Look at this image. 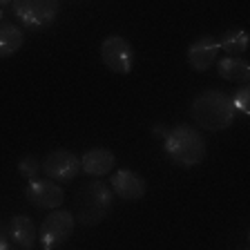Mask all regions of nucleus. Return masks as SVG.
Instances as JSON below:
<instances>
[{
  "mask_svg": "<svg viewBox=\"0 0 250 250\" xmlns=\"http://www.w3.org/2000/svg\"><path fill=\"white\" fill-rule=\"evenodd\" d=\"M190 114L199 127L208 132H221L230 127L234 121L232 96L219 92V89H208L192 101Z\"/></svg>",
  "mask_w": 250,
  "mask_h": 250,
  "instance_id": "obj_1",
  "label": "nucleus"
},
{
  "mask_svg": "<svg viewBox=\"0 0 250 250\" xmlns=\"http://www.w3.org/2000/svg\"><path fill=\"white\" fill-rule=\"evenodd\" d=\"M163 150L181 167H194L206 156V139L194 127L181 123L174 125L163 141Z\"/></svg>",
  "mask_w": 250,
  "mask_h": 250,
  "instance_id": "obj_2",
  "label": "nucleus"
},
{
  "mask_svg": "<svg viewBox=\"0 0 250 250\" xmlns=\"http://www.w3.org/2000/svg\"><path fill=\"white\" fill-rule=\"evenodd\" d=\"M112 199H114V192L109 186H105L103 181H89L78 192L76 221H81L83 226L101 224L112 210Z\"/></svg>",
  "mask_w": 250,
  "mask_h": 250,
  "instance_id": "obj_3",
  "label": "nucleus"
},
{
  "mask_svg": "<svg viewBox=\"0 0 250 250\" xmlns=\"http://www.w3.org/2000/svg\"><path fill=\"white\" fill-rule=\"evenodd\" d=\"M58 9L61 7L54 0H16L11 14H14L16 21H21L22 27L38 31V29H47L56 21Z\"/></svg>",
  "mask_w": 250,
  "mask_h": 250,
  "instance_id": "obj_4",
  "label": "nucleus"
},
{
  "mask_svg": "<svg viewBox=\"0 0 250 250\" xmlns=\"http://www.w3.org/2000/svg\"><path fill=\"white\" fill-rule=\"evenodd\" d=\"M74 221L76 217L67 210H54L52 214H47L38 228V239H41L42 248L54 250L65 244L74 232Z\"/></svg>",
  "mask_w": 250,
  "mask_h": 250,
  "instance_id": "obj_5",
  "label": "nucleus"
},
{
  "mask_svg": "<svg viewBox=\"0 0 250 250\" xmlns=\"http://www.w3.org/2000/svg\"><path fill=\"white\" fill-rule=\"evenodd\" d=\"M101 61L114 74H130L134 67V49L123 36L112 34L101 42Z\"/></svg>",
  "mask_w": 250,
  "mask_h": 250,
  "instance_id": "obj_6",
  "label": "nucleus"
},
{
  "mask_svg": "<svg viewBox=\"0 0 250 250\" xmlns=\"http://www.w3.org/2000/svg\"><path fill=\"white\" fill-rule=\"evenodd\" d=\"M81 170V159L69 150H54L42 159V172L52 181H74Z\"/></svg>",
  "mask_w": 250,
  "mask_h": 250,
  "instance_id": "obj_7",
  "label": "nucleus"
},
{
  "mask_svg": "<svg viewBox=\"0 0 250 250\" xmlns=\"http://www.w3.org/2000/svg\"><path fill=\"white\" fill-rule=\"evenodd\" d=\"M25 197L34 208L56 210L58 206H62V201H65V190H62L61 186H56L54 181L36 179V181H29V186H27V190H25Z\"/></svg>",
  "mask_w": 250,
  "mask_h": 250,
  "instance_id": "obj_8",
  "label": "nucleus"
},
{
  "mask_svg": "<svg viewBox=\"0 0 250 250\" xmlns=\"http://www.w3.org/2000/svg\"><path fill=\"white\" fill-rule=\"evenodd\" d=\"M109 188H112V192H114L116 197L125 199V201H139V199H143V194H146V190H147L146 179L141 177L139 172L127 170V167L116 170L114 174H112Z\"/></svg>",
  "mask_w": 250,
  "mask_h": 250,
  "instance_id": "obj_9",
  "label": "nucleus"
},
{
  "mask_svg": "<svg viewBox=\"0 0 250 250\" xmlns=\"http://www.w3.org/2000/svg\"><path fill=\"white\" fill-rule=\"evenodd\" d=\"M219 52H221L219 41L206 34V36L197 38L192 45L188 47V62H190V67L194 72H208L214 62H217Z\"/></svg>",
  "mask_w": 250,
  "mask_h": 250,
  "instance_id": "obj_10",
  "label": "nucleus"
},
{
  "mask_svg": "<svg viewBox=\"0 0 250 250\" xmlns=\"http://www.w3.org/2000/svg\"><path fill=\"white\" fill-rule=\"evenodd\" d=\"M5 230H7L11 244H14L16 248L31 250L34 246H36L38 228L27 214H16V217H11V221L5 226Z\"/></svg>",
  "mask_w": 250,
  "mask_h": 250,
  "instance_id": "obj_11",
  "label": "nucleus"
},
{
  "mask_svg": "<svg viewBox=\"0 0 250 250\" xmlns=\"http://www.w3.org/2000/svg\"><path fill=\"white\" fill-rule=\"evenodd\" d=\"M114 166H116L114 152L105 150V147H94V150H87L81 156V167L89 177H105V174L114 170Z\"/></svg>",
  "mask_w": 250,
  "mask_h": 250,
  "instance_id": "obj_12",
  "label": "nucleus"
},
{
  "mask_svg": "<svg viewBox=\"0 0 250 250\" xmlns=\"http://www.w3.org/2000/svg\"><path fill=\"white\" fill-rule=\"evenodd\" d=\"M217 72L219 76L228 81V83H248L250 81V62L246 58H232L226 56L217 61Z\"/></svg>",
  "mask_w": 250,
  "mask_h": 250,
  "instance_id": "obj_13",
  "label": "nucleus"
},
{
  "mask_svg": "<svg viewBox=\"0 0 250 250\" xmlns=\"http://www.w3.org/2000/svg\"><path fill=\"white\" fill-rule=\"evenodd\" d=\"M22 45H25V34H22L21 27L11 21L0 22V56L2 58L14 56Z\"/></svg>",
  "mask_w": 250,
  "mask_h": 250,
  "instance_id": "obj_14",
  "label": "nucleus"
},
{
  "mask_svg": "<svg viewBox=\"0 0 250 250\" xmlns=\"http://www.w3.org/2000/svg\"><path fill=\"white\" fill-rule=\"evenodd\" d=\"M219 47H221V52H226L228 56L241 58V54H244L246 49L250 47L248 31H244V29H230V31H226L224 36L219 38Z\"/></svg>",
  "mask_w": 250,
  "mask_h": 250,
  "instance_id": "obj_15",
  "label": "nucleus"
},
{
  "mask_svg": "<svg viewBox=\"0 0 250 250\" xmlns=\"http://www.w3.org/2000/svg\"><path fill=\"white\" fill-rule=\"evenodd\" d=\"M232 105H234V112H239L244 116H250V83L241 85L232 96Z\"/></svg>",
  "mask_w": 250,
  "mask_h": 250,
  "instance_id": "obj_16",
  "label": "nucleus"
},
{
  "mask_svg": "<svg viewBox=\"0 0 250 250\" xmlns=\"http://www.w3.org/2000/svg\"><path fill=\"white\" fill-rule=\"evenodd\" d=\"M42 167V161L38 163L36 156H25L21 163H18V170H21L22 177H27L29 181H36L38 179V170Z\"/></svg>",
  "mask_w": 250,
  "mask_h": 250,
  "instance_id": "obj_17",
  "label": "nucleus"
},
{
  "mask_svg": "<svg viewBox=\"0 0 250 250\" xmlns=\"http://www.w3.org/2000/svg\"><path fill=\"white\" fill-rule=\"evenodd\" d=\"M154 136H163V141H166L167 130H166V127H163V125H154Z\"/></svg>",
  "mask_w": 250,
  "mask_h": 250,
  "instance_id": "obj_18",
  "label": "nucleus"
},
{
  "mask_svg": "<svg viewBox=\"0 0 250 250\" xmlns=\"http://www.w3.org/2000/svg\"><path fill=\"white\" fill-rule=\"evenodd\" d=\"M248 241H250V232H248Z\"/></svg>",
  "mask_w": 250,
  "mask_h": 250,
  "instance_id": "obj_19",
  "label": "nucleus"
},
{
  "mask_svg": "<svg viewBox=\"0 0 250 250\" xmlns=\"http://www.w3.org/2000/svg\"><path fill=\"white\" fill-rule=\"evenodd\" d=\"M14 250H16V248H14Z\"/></svg>",
  "mask_w": 250,
  "mask_h": 250,
  "instance_id": "obj_20",
  "label": "nucleus"
}]
</instances>
